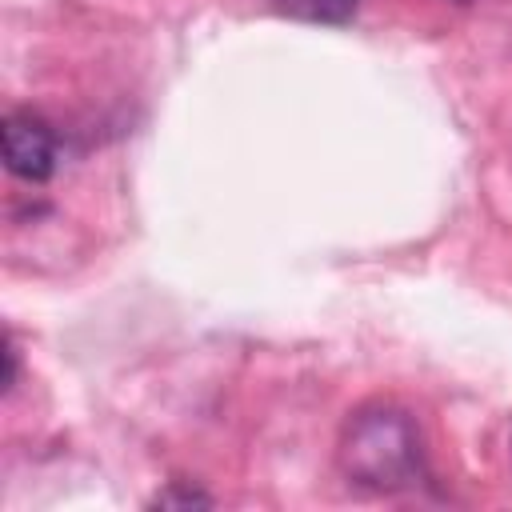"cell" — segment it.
Listing matches in <instances>:
<instances>
[{"mask_svg": "<svg viewBox=\"0 0 512 512\" xmlns=\"http://www.w3.org/2000/svg\"><path fill=\"white\" fill-rule=\"evenodd\" d=\"M12 380H16V348L4 344V388H12Z\"/></svg>", "mask_w": 512, "mask_h": 512, "instance_id": "5b68a950", "label": "cell"}, {"mask_svg": "<svg viewBox=\"0 0 512 512\" xmlns=\"http://www.w3.org/2000/svg\"><path fill=\"white\" fill-rule=\"evenodd\" d=\"M4 164L12 176L28 180V184H40L52 176L56 168V136L52 128L32 116V112H12L4 120Z\"/></svg>", "mask_w": 512, "mask_h": 512, "instance_id": "7a4b0ae2", "label": "cell"}, {"mask_svg": "<svg viewBox=\"0 0 512 512\" xmlns=\"http://www.w3.org/2000/svg\"><path fill=\"white\" fill-rule=\"evenodd\" d=\"M152 504H156V508H208L212 500H208L204 492H192V488H168V492H160Z\"/></svg>", "mask_w": 512, "mask_h": 512, "instance_id": "277c9868", "label": "cell"}, {"mask_svg": "<svg viewBox=\"0 0 512 512\" xmlns=\"http://www.w3.org/2000/svg\"><path fill=\"white\" fill-rule=\"evenodd\" d=\"M336 460L348 484L368 492H400L424 476V440L404 408L368 404L344 424Z\"/></svg>", "mask_w": 512, "mask_h": 512, "instance_id": "6da1fadb", "label": "cell"}, {"mask_svg": "<svg viewBox=\"0 0 512 512\" xmlns=\"http://www.w3.org/2000/svg\"><path fill=\"white\" fill-rule=\"evenodd\" d=\"M456 4H472V0H456Z\"/></svg>", "mask_w": 512, "mask_h": 512, "instance_id": "8992f818", "label": "cell"}, {"mask_svg": "<svg viewBox=\"0 0 512 512\" xmlns=\"http://www.w3.org/2000/svg\"><path fill=\"white\" fill-rule=\"evenodd\" d=\"M280 12L312 20V24H348L360 0H272Z\"/></svg>", "mask_w": 512, "mask_h": 512, "instance_id": "3957f363", "label": "cell"}]
</instances>
